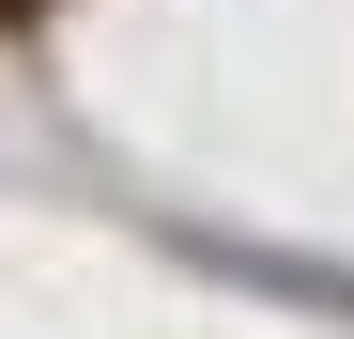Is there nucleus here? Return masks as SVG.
Returning <instances> with one entry per match:
<instances>
[{
  "mask_svg": "<svg viewBox=\"0 0 354 339\" xmlns=\"http://www.w3.org/2000/svg\"><path fill=\"white\" fill-rule=\"evenodd\" d=\"M31 16H46V0H0V31H31Z\"/></svg>",
  "mask_w": 354,
  "mask_h": 339,
  "instance_id": "nucleus-1",
  "label": "nucleus"
}]
</instances>
